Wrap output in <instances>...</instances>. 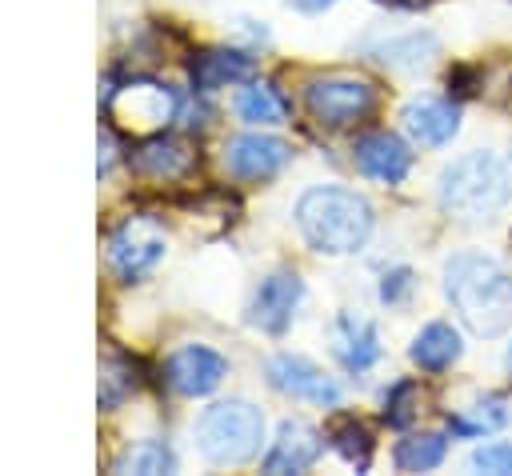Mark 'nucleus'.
<instances>
[{
    "label": "nucleus",
    "mask_w": 512,
    "mask_h": 476,
    "mask_svg": "<svg viewBox=\"0 0 512 476\" xmlns=\"http://www.w3.org/2000/svg\"><path fill=\"white\" fill-rule=\"evenodd\" d=\"M444 296L476 336H496L512 324V276L484 252H456L444 264Z\"/></svg>",
    "instance_id": "f257e3e1"
},
{
    "label": "nucleus",
    "mask_w": 512,
    "mask_h": 476,
    "mask_svg": "<svg viewBox=\"0 0 512 476\" xmlns=\"http://www.w3.org/2000/svg\"><path fill=\"white\" fill-rule=\"evenodd\" d=\"M296 224L316 252L348 256L364 248L372 232V204L352 188H336V184L308 188L296 200Z\"/></svg>",
    "instance_id": "f03ea898"
},
{
    "label": "nucleus",
    "mask_w": 512,
    "mask_h": 476,
    "mask_svg": "<svg viewBox=\"0 0 512 476\" xmlns=\"http://www.w3.org/2000/svg\"><path fill=\"white\" fill-rule=\"evenodd\" d=\"M512 200V176L500 156L468 152L440 172V208L464 224L496 220Z\"/></svg>",
    "instance_id": "7ed1b4c3"
},
{
    "label": "nucleus",
    "mask_w": 512,
    "mask_h": 476,
    "mask_svg": "<svg viewBox=\"0 0 512 476\" xmlns=\"http://www.w3.org/2000/svg\"><path fill=\"white\" fill-rule=\"evenodd\" d=\"M264 412L248 400H216L196 420V448L212 464H244L260 452Z\"/></svg>",
    "instance_id": "20e7f679"
},
{
    "label": "nucleus",
    "mask_w": 512,
    "mask_h": 476,
    "mask_svg": "<svg viewBox=\"0 0 512 476\" xmlns=\"http://www.w3.org/2000/svg\"><path fill=\"white\" fill-rule=\"evenodd\" d=\"M164 252H168V236L152 216H124L108 236V268L124 284L152 276Z\"/></svg>",
    "instance_id": "39448f33"
},
{
    "label": "nucleus",
    "mask_w": 512,
    "mask_h": 476,
    "mask_svg": "<svg viewBox=\"0 0 512 476\" xmlns=\"http://www.w3.org/2000/svg\"><path fill=\"white\" fill-rule=\"evenodd\" d=\"M304 104L312 112V120H320L324 128H348L356 120H364L376 104V88L364 76H316L304 84Z\"/></svg>",
    "instance_id": "423d86ee"
},
{
    "label": "nucleus",
    "mask_w": 512,
    "mask_h": 476,
    "mask_svg": "<svg viewBox=\"0 0 512 476\" xmlns=\"http://www.w3.org/2000/svg\"><path fill=\"white\" fill-rule=\"evenodd\" d=\"M108 112H112V120H120L132 132H156L168 120H176L180 104H176L172 88L152 84V80H136V84H124L112 92Z\"/></svg>",
    "instance_id": "0eeeda50"
},
{
    "label": "nucleus",
    "mask_w": 512,
    "mask_h": 476,
    "mask_svg": "<svg viewBox=\"0 0 512 476\" xmlns=\"http://www.w3.org/2000/svg\"><path fill=\"white\" fill-rule=\"evenodd\" d=\"M268 384L292 400H308L320 408H336L340 404V384L332 376H324L308 356H292L280 352L268 360Z\"/></svg>",
    "instance_id": "6e6552de"
},
{
    "label": "nucleus",
    "mask_w": 512,
    "mask_h": 476,
    "mask_svg": "<svg viewBox=\"0 0 512 476\" xmlns=\"http://www.w3.org/2000/svg\"><path fill=\"white\" fill-rule=\"evenodd\" d=\"M292 160V148L264 132H244L224 144V168L240 180H268Z\"/></svg>",
    "instance_id": "1a4fd4ad"
},
{
    "label": "nucleus",
    "mask_w": 512,
    "mask_h": 476,
    "mask_svg": "<svg viewBox=\"0 0 512 476\" xmlns=\"http://www.w3.org/2000/svg\"><path fill=\"white\" fill-rule=\"evenodd\" d=\"M228 376V360L208 344H184L168 356V388L180 396H208Z\"/></svg>",
    "instance_id": "9d476101"
},
{
    "label": "nucleus",
    "mask_w": 512,
    "mask_h": 476,
    "mask_svg": "<svg viewBox=\"0 0 512 476\" xmlns=\"http://www.w3.org/2000/svg\"><path fill=\"white\" fill-rule=\"evenodd\" d=\"M352 156H356V168L380 184H400L408 172H412V152L408 144L396 136V132H384V128H372L364 136H356L352 144Z\"/></svg>",
    "instance_id": "9b49d317"
},
{
    "label": "nucleus",
    "mask_w": 512,
    "mask_h": 476,
    "mask_svg": "<svg viewBox=\"0 0 512 476\" xmlns=\"http://www.w3.org/2000/svg\"><path fill=\"white\" fill-rule=\"evenodd\" d=\"M304 296V284L296 272H272L260 280V288L252 292V304H248V320L264 332H284L292 324V312Z\"/></svg>",
    "instance_id": "f8f14e48"
},
{
    "label": "nucleus",
    "mask_w": 512,
    "mask_h": 476,
    "mask_svg": "<svg viewBox=\"0 0 512 476\" xmlns=\"http://www.w3.org/2000/svg\"><path fill=\"white\" fill-rule=\"evenodd\" d=\"M400 120H404V132L424 148H440L460 132V108L452 100H436V96L408 100Z\"/></svg>",
    "instance_id": "ddd939ff"
},
{
    "label": "nucleus",
    "mask_w": 512,
    "mask_h": 476,
    "mask_svg": "<svg viewBox=\"0 0 512 476\" xmlns=\"http://www.w3.org/2000/svg\"><path fill=\"white\" fill-rule=\"evenodd\" d=\"M320 452H324V440H320V432L312 424L284 420L280 432H276V440H272V448L264 452V472H272V476H280V472H304V468L316 464Z\"/></svg>",
    "instance_id": "4468645a"
},
{
    "label": "nucleus",
    "mask_w": 512,
    "mask_h": 476,
    "mask_svg": "<svg viewBox=\"0 0 512 476\" xmlns=\"http://www.w3.org/2000/svg\"><path fill=\"white\" fill-rule=\"evenodd\" d=\"M332 352L336 360L348 368V372H364L380 360V336H376V324L364 320V316H352L344 312L336 324H332Z\"/></svg>",
    "instance_id": "2eb2a0df"
},
{
    "label": "nucleus",
    "mask_w": 512,
    "mask_h": 476,
    "mask_svg": "<svg viewBox=\"0 0 512 476\" xmlns=\"http://www.w3.org/2000/svg\"><path fill=\"white\" fill-rule=\"evenodd\" d=\"M128 164H132L136 172H144V176L176 180V176H188V172H192L196 152H192L184 140H176V136H152V140H144V144L128 156Z\"/></svg>",
    "instance_id": "dca6fc26"
},
{
    "label": "nucleus",
    "mask_w": 512,
    "mask_h": 476,
    "mask_svg": "<svg viewBox=\"0 0 512 476\" xmlns=\"http://www.w3.org/2000/svg\"><path fill=\"white\" fill-rule=\"evenodd\" d=\"M460 352H464L460 332H456L452 324H444V320L424 324V328L412 336V348H408L412 364L424 368V372H444V368H452V364L460 360Z\"/></svg>",
    "instance_id": "f3484780"
},
{
    "label": "nucleus",
    "mask_w": 512,
    "mask_h": 476,
    "mask_svg": "<svg viewBox=\"0 0 512 476\" xmlns=\"http://www.w3.org/2000/svg\"><path fill=\"white\" fill-rule=\"evenodd\" d=\"M248 76H252V56L232 52V48H212L192 60V84L200 92H212V88H224V84H236Z\"/></svg>",
    "instance_id": "a211bd4d"
},
{
    "label": "nucleus",
    "mask_w": 512,
    "mask_h": 476,
    "mask_svg": "<svg viewBox=\"0 0 512 476\" xmlns=\"http://www.w3.org/2000/svg\"><path fill=\"white\" fill-rule=\"evenodd\" d=\"M236 112L248 124H280L288 116V100L268 84V80H252L240 96H236Z\"/></svg>",
    "instance_id": "6ab92c4d"
},
{
    "label": "nucleus",
    "mask_w": 512,
    "mask_h": 476,
    "mask_svg": "<svg viewBox=\"0 0 512 476\" xmlns=\"http://www.w3.org/2000/svg\"><path fill=\"white\" fill-rule=\"evenodd\" d=\"M444 456H448V440H444L440 432L404 436V440L396 444V452H392V460H396L400 472H428V468L444 464Z\"/></svg>",
    "instance_id": "aec40b11"
},
{
    "label": "nucleus",
    "mask_w": 512,
    "mask_h": 476,
    "mask_svg": "<svg viewBox=\"0 0 512 476\" xmlns=\"http://www.w3.org/2000/svg\"><path fill=\"white\" fill-rule=\"evenodd\" d=\"M116 472H140V476H164V472H176V456L160 444V440H140L132 444L120 460H116Z\"/></svg>",
    "instance_id": "412c9836"
},
{
    "label": "nucleus",
    "mask_w": 512,
    "mask_h": 476,
    "mask_svg": "<svg viewBox=\"0 0 512 476\" xmlns=\"http://www.w3.org/2000/svg\"><path fill=\"white\" fill-rule=\"evenodd\" d=\"M456 432H468V436H480V432H496L500 424H508V404L500 396H484L476 400L472 408H464L456 420H448Z\"/></svg>",
    "instance_id": "4be33fe9"
},
{
    "label": "nucleus",
    "mask_w": 512,
    "mask_h": 476,
    "mask_svg": "<svg viewBox=\"0 0 512 476\" xmlns=\"http://www.w3.org/2000/svg\"><path fill=\"white\" fill-rule=\"evenodd\" d=\"M432 52H436V36L412 32V36H400V40L384 44L380 48V60L384 64H396V68H420V64H428Z\"/></svg>",
    "instance_id": "5701e85b"
},
{
    "label": "nucleus",
    "mask_w": 512,
    "mask_h": 476,
    "mask_svg": "<svg viewBox=\"0 0 512 476\" xmlns=\"http://www.w3.org/2000/svg\"><path fill=\"white\" fill-rule=\"evenodd\" d=\"M132 388H136L132 364L120 360V356H104V364H100V404L104 408H116Z\"/></svg>",
    "instance_id": "b1692460"
},
{
    "label": "nucleus",
    "mask_w": 512,
    "mask_h": 476,
    "mask_svg": "<svg viewBox=\"0 0 512 476\" xmlns=\"http://www.w3.org/2000/svg\"><path fill=\"white\" fill-rule=\"evenodd\" d=\"M416 416H420V384H412V380L392 384L388 396H384V424L408 428Z\"/></svg>",
    "instance_id": "393cba45"
},
{
    "label": "nucleus",
    "mask_w": 512,
    "mask_h": 476,
    "mask_svg": "<svg viewBox=\"0 0 512 476\" xmlns=\"http://www.w3.org/2000/svg\"><path fill=\"white\" fill-rule=\"evenodd\" d=\"M332 448L348 460V464H356V468H368V452H372V440H368V432H364V424H356V420H344L340 428H332Z\"/></svg>",
    "instance_id": "a878e982"
},
{
    "label": "nucleus",
    "mask_w": 512,
    "mask_h": 476,
    "mask_svg": "<svg viewBox=\"0 0 512 476\" xmlns=\"http://www.w3.org/2000/svg\"><path fill=\"white\" fill-rule=\"evenodd\" d=\"M468 468H472V472H488V476H512V444L492 440V444L476 448V452L468 456Z\"/></svg>",
    "instance_id": "bb28decb"
},
{
    "label": "nucleus",
    "mask_w": 512,
    "mask_h": 476,
    "mask_svg": "<svg viewBox=\"0 0 512 476\" xmlns=\"http://www.w3.org/2000/svg\"><path fill=\"white\" fill-rule=\"evenodd\" d=\"M408 292H412V272H408V268H396V272H388V276L380 280V300H384V304H400Z\"/></svg>",
    "instance_id": "cd10ccee"
},
{
    "label": "nucleus",
    "mask_w": 512,
    "mask_h": 476,
    "mask_svg": "<svg viewBox=\"0 0 512 476\" xmlns=\"http://www.w3.org/2000/svg\"><path fill=\"white\" fill-rule=\"evenodd\" d=\"M112 160H116V140H112V132H108V128H100V160H96V168H100V172H108V168H112Z\"/></svg>",
    "instance_id": "c85d7f7f"
},
{
    "label": "nucleus",
    "mask_w": 512,
    "mask_h": 476,
    "mask_svg": "<svg viewBox=\"0 0 512 476\" xmlns=\"http://www.w3.org/2000/svg\"><path fill=\"white\" fill-rule=\"evenodd\" d=\"M292 8H300V12H324V8H332L336 0H288Z\"/></svg>",
    "instance_id": "c756f323"
},
{
    "label": "nucleus",
    "mask_w": 512,
    "mask_h": 476,
    "mask_svg": "<svg viewBox=\"0 0 512 476\" xmlns=\"http://www.w3.org/2000/svg\"><path fill=\"white\" fill-rule=\"evenodd\" d=\"M388 4H400V8H416V4H424V0H388Z\"/></svg>",
    "instance_id": "7c9ffc66"
},
{
    "label": "nucleus",
    "mask_w": 512,
    "mask_h": 476,
    "mask_svg": "<svg viewBox=\"0 0 512 476\" xmlns=\"http://www.w3.org/2000/svg\"><path fill=\"white\" fill-rule=\"evenodd\" d=\"M504 364H508V372H512V344H508V356H504Z\"/></svg>",
    "instance_id": "2f4dec72"
}]
</instances>
